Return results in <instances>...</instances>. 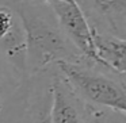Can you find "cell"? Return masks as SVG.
Instances as JSON below:
<instances>
[{
	"mask_svg": "<svg viewBox=\"0 0 126 123\" xmlns=\"http://www.w3.org/2000/svg\"><path fill=\"white\" fill-rule=\"evenodd\" d=\"M8 6L16 12L25 30L29 76L49 70L60 62H92L69 41L49 3L12 0Z\"/></svg>",
	"mask_w": 126,
	"mask_h": 123,
	"instance_id": "obj_1",
	"label": "cell"
},
{
	"mask_svg": "<svg viewBox=\"0 0 126 123\" xmlns=\"http://www.w3.org/2000/svg\"><path fill=\"white\" fill-rule=\"evenodd\" d=\"M60 72L90 104L126 115V76L95 62H60Z\"/></svg>",
	"mask_w": 126,
	"mask_h": 123,
	"instance_id": "obj_2",
	"label": "cell"
},
{
	"mask_svg": "<svg viewBox=\"0 0 126 123\" xmlns=\"http://www.w3.org/2000/svg\"><path fill=\"white\" fill-rule=\"evenodd\" d=\"M54 69L22 80L0 108V123H52Z\"/></svg>",
	"mask_w": 126,
	"mask_h": 123,
	"instance_id": "obj_3",
	"label": "cell"
},
{
	"mask_svg": "<svg viewBox=\"0 0 126 123\" xmlns=\"http://www.w3.org/2000/svg\"><path fill=\"white\" fill-rule=\"evenodd\" d=\"M49 4L54 11L63 31L77 50L88 61L106 66L98 54L94 27L77 0H53Z\"/></svg>",
	"mask_w": 126,
	"mask_h": 123,
	"instance_id": "obj_4",
	"label": "cell"
},
{
	"mask_svg": "<svg viewBox=\"0 0 126 123\" xmlns=\"http://www.w3.org/2000/svg\"><path fill=\"white\" fill-rule=\"evenodd\" d=\"M92 109L90 104L56 66L53 73L52 123H85Z\"/></svg>",
	"mask_w": 126,
	"mask_h": 123,
	"instance_id": "obj_5",
	"label": "cell"
},
{
	"mask_svg": "<svg viewBox=\"0 0 126 123\" xmlns=\"http://www.w3.org/2000/svg\"><path fill=\"white\" fill-rule=\"evenodd\" d=\"M77 3L95 30L126 38V0H77Z\"/></svg>",
	"mask_w": 126,
	"mask_h": 123,
	"instance_id": "obj_6",
	"label": "cell"
},
{
	"mask_svg": "<svg viewBox=\"0 0 126 123\" xmlns=\"http://www.w3.org/2000/svg\"><path fill=\"white\" fill-rule=\"evenodd\" d=\"M98 54L103 64L114 72L126 76V38L115 37L94 28Z\"/></svg>",
	"mask_w": 126,
	"mask_h": 123,
	"instance_id": "obj_7",
	"label": "cell"
},
{
	"mask_svg": "<svg viewBox=\"0 0 126 123\" xmlns=\"http://www.w3.org/2000/svg\"><path fill=\"white\" fill-rule=\"evenodd\" d=\"M19 23V16L11 7L0 6V42L4 41Z\"/></svg>",
	"mask_w": 126,
	"mask_h": 123,
	"instance_id": "obj_8",
	"label": "cell"
},
{
	"mask_svg": "<svg viewBox=\"0 0 126 123\" xmlns=\"http://www.w3.org/2000/svg\"><path fill=\"white\" fill-rule=\"evenodd\" d=\"M8 73H14L12 68L10 66V64L7 62V60L4 58V55L0 52V108L3 107V104L6 103V100L11 95H4V93H12L15 89L8 91ZM15 74V73H14ZM16 76V74H15Z\"/></svg>",
	"mask_w": 126,
	"mask_h": 123,
	"instance_id": "obj_9",
	"label": "cell"
},
{
	"mask_svg": "<svg viewBox=\"0 0 126 123\" xmlns=\"http://www.w3.org/2000/svg\"><path fill=\"white\" fill-rule=\"evenodd\" d=\"M110 111L111 109L98 107V106H94L92 104V109H91L85 123H109Z\"/></svg>",
	"mask_w": 126,
	"mask_h": 123,
	"instance_id": "obj_10",
	"label": "cell"
},
{
	"mask_svg": "<svg viewBox=\"0 0 126 123\" xmlns=\"http://www.w3.org/2000/svg\"><path fill=\"white\" fill-rule=\"evenodd\" d=\"M109 123H126L125 115L121 112H115V111H110V118H109Z\"/></svg>",
	"mask_w": 126,
	"mask_h": 123,
	"instance_id": "obj_11",
	"label": "cell"
},
{
	"mask_svg": "<svg viewBox=\"0 0 126 123\" xmlns=\"http://www.w3.org/2000/svg\"><path fill=\"white\" fill-rule=\"evenodd\" d=\"M39 1H44V3H50V1H53V0H39Z\"/></svg>",
	"mask_w": 126,
	"mask_h": 123,
	"instance_id": "obj_12",
	"label": "cell"
}]
</instances>
